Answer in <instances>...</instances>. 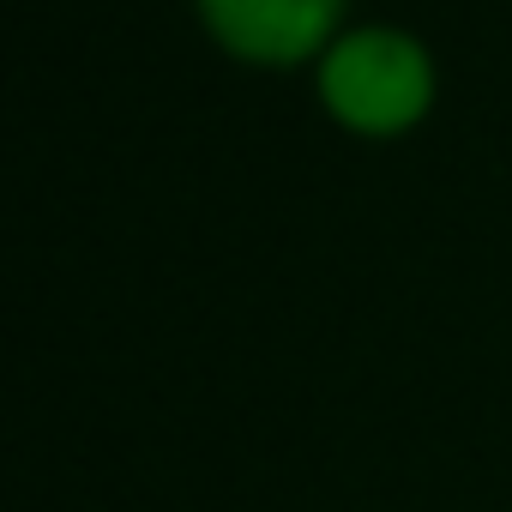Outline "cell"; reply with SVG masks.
Returning <instances> with one entry per match:
<instances>
[{
	"label": "cell",
	"mask_w": 512,
	"mask_h": 512,
	"mask_svg": "<svg viewBox=\"0 0 512 512\" xmlns=\"http://www.w3.org/2000/svg\"><path fill=\"white\" fill-rule=\"evenodd\" d=\"M338 7L344 0H205V19L247 61H296L332 31Z\"/></svg>",
	"instance_id": "obj_2"
},
{
	"label": "cell",
	"mask_w": 512,
	"mask_h": 512,
	"mask_svg": "<svg viewBox=\"0 0 512 512\" xmlns=\"http://www.w3.org/2000/svg\"><path fill=\"white\" fill-rule=\"evenodd\" d=\"M326 103L362 133H398L428 103V61L386 31L350 37L326 61Z\"/></svg>",
	"instance_id": "obj_1"
}]
</instances>
